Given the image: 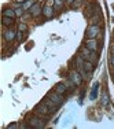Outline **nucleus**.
<instances>
[{"label":"nucleus","instance_id":"obj_1","mask_svg":"<svg viewBox=\"0 0 114 129\" xmlns=\"http://www.w3.org/2000/svg\"><path fill=\"white\" fill-rule=\"evenodd\" d=\"M26 122H27V125H29L30 128H36V129H43V128H45V125H47V119L37 115L36 113L27 115L26 117Z\"/></svg>","mask_w":114,"mask_h":129},{"label":"nucleus","instance_id":"obj_2","mask_svg":"<svg viewBox=\"0 0 114 129\" xmlns=\"http://www.w3.org/2000/svg\"><path fill=\"white\" fill-rule=\"evenodd\" d=\"M35 113L37 115H40V117H43V118H45L48 121V119H50V117L52 115V113H51V110H50V107L47 106V104H45L44 102H40L37 106L35 107Z\"/></svg>","mask_w":114,"mask_h":129},{"label":"nucleus","instance_id":"obj_3","mask_svg":"<svg viewBox=\"0 0 114 129\" xmlns=\"http://www.w3.org/2000/svg\"><path fill=\"white\" fill-rule=\"evenodd\" d=\"M17 35H18V29L13 27H4L3 30V40L6 43H13L14 40H17Z\"/></svg>","mask_w":114,"mask_h":129},{"label":"nucleus","instance_id":"obj_4","mask_svg":"<svg viewBox=\"0 0 114 129\" xmlns=\"http://www.w3.org/2000/svg\"><path fill=\"white\" fill-rule=\"evenodd\" d=\"M102 33L100 25H89L85 30V39H96Z\"/></svg>","mask_w":114,"mask_h":129},{"label":"nucleus","instance_id":"obj_5","mask_svg":"<svg viewBox=\"0 0 114 129\" xmlns=\"http://www.w3.org/2000/svg\"><path fill=\"white\" fill-rule=\"evenodd\" d=\"M47 98H50V99L54 102L55 104H56L58 107H61L62 104L65 103V98H63V95H59V93H56L54 89H52L51 92H48L47 93Z\"/></svg>","mask_w":114,"mask_h":129},{"label":"nucleus","instance_id":"obj_6","mask_svg":"<svg viewBox=\"0 0 114 129\" xmlns=\"http://www.w3.org/2000/svg\"><path fill=\"white\" fill-rule=\"evenodd\" d=\"M69 78L72 80L73 82L77 85V87H80V85H82V82H84V78H82V76L80 74V72L77 69L72 70V72L69 73Z\"/></svg>","mask_w":114,"mask_h":129},{"label":"nucleus","instance_id":"obj_7","mask_svg":"<svg viewBox=\"0 0 114 129\" xmlns=\"http://www.w3.org/2000/svg\"><path fill=\"white\" fill-rule=\"evenodd\" d=\"M29 13H30V15H32V18H39L40 15H43V6H41V3L36 2L35 4L30 7Z\"/></svg>","mask_w":114,"mask_h":129},{"label":"nucleus","instance_id":"obj_8","mask_svg":"<svg viewBox=\"0 0 114 129\" xmlns=\"http://www.w3.org/2000/svg\"><path fill=\"white\" fill-rule=\"evenodd\" d=\"M85 47L88 48V50L91 51H95L98 52V50H99V43H98L96 39H85Z\"/></svg>","mask_w":114,"mask_h":129},{"label":"nucleus","instance_id":"obj_9","mask_svg":"<svg viewBox=\"0 0 114 129\" xmlns=\"http://www.w3.org/2000/svg\"><path fill=\"white\" fill-rule=\"evenodd\" d=\"M54 15H55V8L54 7L47 6V4L43 6V17H44L45 19H51V18H54Z\"/></svg>","mask_w":114,"mask_h":129},{"label":"nucleus","instance_id":"obj_10","mask_svg":"<svg viewBox=\"0 0 114 129\" xmlns=\"http://www.w3.org/2000/svg\"><path fill=\"white\" fill-rule=\"evenodd\" d=\"M3 17H8V18H17V13H15V8L13 7V6H6L4 8H3L2 11Z\"/></svg>","mask_w":114,"mask_h":129},{"label":"nucleus","instance_id":"obj_11","mask_svg":"<svg viewBox=\"0 0 114 129\" xmlns=\"http://www.w3.org/2000/svg\"><path fill=\"white\" fill-rule=\"evenodd\" d=\"M54 91L56 92V93H59V95H65L69 89H67V85L65 84V82H58V84H55Z\"/></svg>","mask_w":114,"mask_h":129},{"label":"nucleus","instance_id":"obj_12","mask_svg":"<svg viewBox=\"0 0 114 129\" xmlns=\"http://www.w3.org/2000/svg\"><path fill=\"white\" fill-rule=\"evenodd\" d=\"M43 102H44V103L47 104L48 107H50V110H51V113H52V114H55V113L58 111V109H59V107H58L56 104H55V103H54V102H52V100L50 99V98H47V96H45L44 99H43Z\"/></svg>","mask_w":114,"mask_h":129},{"label":"nucleus","instance_id":"obj_13","mask_svg":"<svg viewBox=\"0 0 114 129\" xmlns=\"http://www.w3.org/2000/svg\"><path fill=\"white\" fill-rule=\"evenodd\" d=\"M73 62H74V67H76L77 70H78V69H82V67H84V62H85V59H84V58H82L81 55L78 54V55H76V56H74Z\"/></svg>","mask_w":114,"mask_h":129},{"label":"nucleus","instance_id":"obj_14","mask_svg":"<svg viewBox=\"0 0 114 129\" xmlns=\"http://www.w3.org/2000/svg\"><path fill=\"white\" fill-rule=\"evenodd\" d=\"M110 103V96H109V92L103 91L102 92V96H100V104L102 106H107Z\"/></svg>","mask_w":114,"mask_h":129},{"label":"nucleus","instance_id":"obj_15","mask_svg":"<svg viewBox=\"0 0 114 129\" xmlns=\"http://www.w3.org/2000/svg\"><path fill=\"white\" fill-rule=\"evenodd\" d=\"M3 27H13L14 26V22H15V19L14 18H8V17H3Z\"/></svg>","mask_w":114,"mask_h":129},{"label":"nucleus","instance_id":"obj_16","mask_svg":"<svg viewBox=\"0 0 114 129\" xmlns=\"http://www.w3.org/2000/svg\"><path fill=\"white\" fill-rule=\"evenodd\" d=\"M84 70L87 73H89V74H92L94 70H95V63L89 62V60H85V62H84Z\"/></svg>","mask_w":114,"mask_h":129},{"label":"nucleus","instance_id":"obj_17","mask_svg":"<svg viewBox=\"0 0 114 129\" xmlns=\"http://www.w3.org/2000/svg\"><path fill=\"white\" fill-rule=\"evenodd\" d=\"M100 21H102L100 13L99 14H95V15H92V17L89 18V25H99Z\"/></svg>","mask_w":114,"mask_h":129},{"label":"nucleus","instance_id":"obj_18","mask_svg":"<svg viewBox=\"0 0 114 129\" xmlns=\"http://www.w3.org/2000/svg\"><path fill=\"white\" fill-rule=\"evenodd\" d=\"M91 52H92V51H91V50H88V48L84 45V47H82L81 50H80V55H81V56L84 58L85 60H88V59H89V55H91Z\"/></svg>","mask_w":114,"mask_h":129},{"label":"nucleus","instance_id":"obj_19","mask_svg":"<svg viewBox=\"0 0 114 129\" xmlns=\"http://www.w3.org/2000/svg\"><path fill=\"white\" fill-rule=\"evenodd\" d=\"M17 29L19 30V32H22V33H27L29 26H27L26 22H19V23H18V26H17Z\"/></svg>","mask_w":114,"mask_h":129},{"label":"nucleus","instance_id":"obj_20","mask_svg":"<svg viewBox=\"0 0 114 129\" xmlns=\"http://www.w3.org/2000/svg\"><path fill=\"white\" fill-rule=\"evenodd\" d=\"M35 3H36V0H26L25 3H22V8H23L25 11H29L30 7H32Z\"/></svg>","mask_w":114,"mask_h":129},{"label":"nucleus","instance_id":"obj_21","mask_svg":"<svg viewBox=\"0 0 114 129\" xmlns=\"http://www.w3.org/2000/svg\"><path fill=\"white\" fill-rule=\"evenodd\" d=\"M98 89H99V82H96V84L94 85V88H92V92H91V99H96Z\"/></svg>","mask_w":114,"mask_h":129},{"label":"nucleus","instance_id":"obj_22","mask_svg":"<svg viewBox=\"0 0 114 129\" xmlns=\"http://www.w3.org/2000/svg\"><path fill=\"white\" fill-rule=\"evenodd\" d=\"M65 4H66V3H65V0H55L54 8H55V10H61V8H62Z\"/></svg>","mask_w":114,"mask_h":129},{"label":"nucleus","instance_id":"obj_23","mask_svg":"<svg viewBox=\"0 0 114 129\" xmlns=\"http://www.w3.org/2000/svg\"><path fill=\"white\" fill-rule=\"evenodd\" d=\"M25 36H26V33H22V32H19V30H18V35H17V40L19 43H22L23 40H25Z\"/></svg>","mask_w":114,"mask_h":129},{"label":"nucleus","instance_id":"obj_24","mask_svg":"<svg viewBox=\"0 0 114 129\" xmlns=\"http://www.w3.org/2000/svg\"><path fill=\"white\" fill-rule=\"evenodd\" d=\"M15 13H17V17H22V15L25 14L26 11L23 10L22 7H18V8H15Z\"/></svg>","mask_w":114,"mask_h":129},{"label":"nucleus","instance_id":"obj_25","mask_svg":"<svg viewBox=\"0 0 114 129\" xmlns=\"http://www.w3.org/2000/svg\"><path fill=\"white\" fill-rule=\"evenodd\" d=\"M109 63H110V66L114 67V54H110V56H109Z\"/></svg>","mask_w":114,"mask_h":129},{"label":"nucleus","instance_id":"obj_26","mask_svg":"<svg viewBox=\"0 0 114 129\" xmlns=\"http://www.w3.org/2000/svg\"><path fill=\"white\" fill-rule=\"evenodd\" d=\"M80 4H81V0H76L70 7H72V8H77V7H80Z\"/></svg>","mask_w":114,"mask_h":129},{"label":"nucleus","instance_id":"obj_27","mask_svg":"<svg viewBox=\"0 0 114 129\" xmlns=\"http://www.w3.org/2000/svg\"><path fill=\"white\" fill-rule=\"evenodd\" d=\"M7 128H8V129H13V128H19V124H17V122H14V124H10Z\"/></svg>","mask_w":114,"mask_h":129},{"label":"nucleus","instance_id":"obj_28","mask_svg":"<svg viewBox=\"0 0 114 129\" xmlns=\"http://www.w3.org/2000/svg\"><path fill=\"white\" fill-rule=\"evenodd\" d=\"M45 4H47V6H51V7H54V6H55V0H47V2H45Z\"/></svg>","mask_w":114,"mask_h":129},{"label":"nucleus","instance_id":"obj_29","mask_svg":"<svg viewBox=\"0 0 114 129\" xmlns=\"http://www.w3.org/2000/svg\"><path fill=\"white\" fill-rule=\"evenodd\" d=\"M74 2H76V0H65V3H66V6H72Z\"/></svg>","mask_w":114,"mask_h":129},{"label":"nucleus","instance_id":"obj_30","mask_svg":"<svg viewBox=\"0 0 114 129\" xmlns=\"http://www.w3.org/2000/svg\"><path fill=\"white\" fill-rule=\"evenodd\" d=\"M110 54H114V43H111L110 45Z\"/></svg>","mask_w":114,"mask_h":129},{"label":"nucleus","instance_id":"obj_31","mask_svg":"<svg viewBox=\"0 0 114 129\" xmlns=\"http://www.w3.org/2000/svg\"><path fill=\"white\" fill-rule=\"evenodd\" d=\"M14 2H17V3H21V4H22V3H25L26 0H14Z\"/></svg>","mask_w":114,"mask_h":129}]
</instances>
